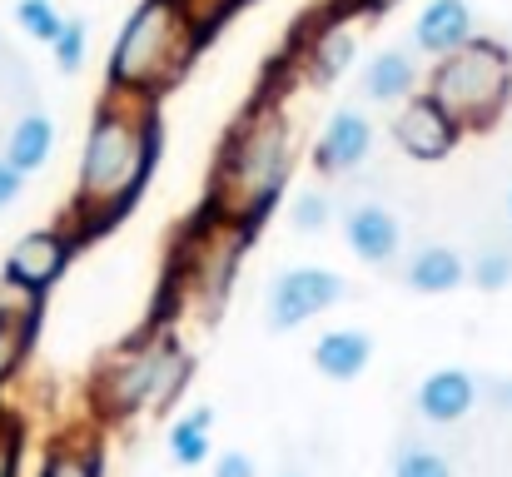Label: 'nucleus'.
Returning a JSON list of instances; mask_svg holds the SVG:
<instances>
[{
	"mask_svg": "<svg viewBox=\"0 0 512 477\" xmlns=\"http://www.w3.org/2000/svg\"><path fill=\"white\" fill-rule=\"evenodd\" d=\"M20 189H25V174H20V169H15L10 159L0 155V214H5V209H10L15 199H20Z\"/></svg>",
	"mask_w": 512,
	"mask_h": 477,
	"instance_id": "obj_27",
	"label": "nucleus"
},
{
	"mask_svg": "<svg viewBox=\"0 0 512 477\" xmlns=\"http://www.w3.org/2000/svg\"><path fill=\"white\" fill-rule=\"evenodd\" d=\"M214 477H259V468H254L249 453H224V458L214 463Z\"/></svg>",
	"mask_w": 512,
	"mask_h": 477,
	"instance_id": "obj_29",
	"label": "nucleus"
},
{
	"mask_svg": "<svg viewBox=\"0 0 512 477\" xmlns=\"http://www.w3.org/2000/svg\"><path fill=\"white\" fill-rule=\"evenodd\" d=\"M368 150H373V120L358 105H343V110L329 115V125L314 145V169L339 179V174H353L368 159Z\"/></svg>",
	"mask_w": 512,
	"mask_h": 477,
	"instance_id": "obj_9",
	"label": "nucleus"
},
{
	"mask_svg": "<svg viewBox=\"0 0 512 477\" xmlns=\"http://www.w3.org/2000/svg\"><path fill=\"white\" fill-rule=\"evenodd\" d=\"M488 393H493V403H498V408H508L512 413V378H493V383H488Z\"/></svg>",
	"mask_w": 512,
	"mask_h": 477,
	"instance_id": "obj_30",
	"label": "nucleus"
},
{
	"mask_svg": "<svg viewBox=\"0 0 512 477\" xmlns=\"http://www.w3.org/2000/svg\"><path fill=\"white\" fill-rule=\"evenodd\" d=\"M478 393H483V388H478V378H473L468 368H438V373H428V378L418 383L413 403H418V418L448 428V423H463V418L478 408Z\"/></svg>",
	"mask_w": 512,
	"mask_h": 477,
	"instance_id": "obj_12",
	"label": "nucleus"
},
{
	"mask_svg": "<svg viewBox=\"0 0 512 477\" xmlns=\"http://www.w3.org/2000/svg\"><path fill=\"white\" fill-rule=\"evenodd\" d=\"M209 433H214V408H189L165 438L174 468H199L209 458Z\"/></svg>",
	"mask_w": 512,
	"mask_h": 477,
	"instance_id": "obj_19",
	"label": "nucleus"
},
{
	"mask_svg": "<svg viewBox=\"0 0 512 477\" xmlns=\"http://www.w3.org/2000/svg\"><path fill=\"white\" fill-rule=\"evenodd\" d=\"M199 45H204V30L184 15L179 0H140L130 10L120 40L110 45L105 90L160 100L170 85L184 80V70L194 65Z\"/></svg>",
	"mask_w": 512,
	"mask_h": 477,
	"instance_id": "obj_3",
	"label": "nucleus"
},
{
	"mask_svg": "<svg viewBox=\"0 0 512 477\" xmlns=\"http://www.w3.org/2000/svg\"><path fill=\"white\" fill-rule=\"evenodd\" d=\"M423 90L463 125V135L488 130L498 125V115L512 100V50L488 35H473L463 50L433 60V70L423 75Z\"/></svg>",
	"mask_w": 512,
	"mask_h": 477,
	"instance_id": "obj_4",
	"label": "nucleus"
},
{
	"mask_svg": "<svg viewBox=\"0 0 512 477\" xmlns=\"http://www.w3.org/2000/svg\"><path fill=\"white\" fill-rule=\"evenodd\" d=\"M15 25L40 40V45H55L60 30H65V15L55 10V0H15Z\"/></svg>",
	"mask_w": 512,
	"mask_h": 477,
	"instance_id": "obj_20",
	"label": "nucleus"
},
{
	"mask_svg": "<svg viewBox=\"0 0 512 477\" xmlns=\"http://www.w3.org/2000/svg\"><path fill=\"white\" fill-rule=\"evenodd\" d=\"M85 45H90L85 20H65V30H60V40L50 45V55H55V65H60L65 75H75V70L85 65Z\"/></svg>",
	"mask_w": 512,
	"mask_h": 477,
	"instance_id": "obj_25",
	"label": "nucleus"
},
{
	"mask_svg": "<svg viewBox=\"0 0 512 477\" xmlns=\"http://www.w3.org/2000/svg\"><path fill=\"white\" fill-rule=\"evenodd\" d=\"M393 140H398V150L408 159L433 164V159H448L458 150L463 125H458L428 90H418V95H408V100L398 105V115H393Z\"/></svg>",
	"mask_w": 512,
	"mask_h": 477,
	"instance_id": "obj_7",
	"label": "nucleus"
},
{
	"mask_svg": "<svg viewBox=\"0 0 512 477\" xmlns=\"http://www.w3.org/2000/svg\"><path fill=\"white\" fill-rule=\"evenodd\" d=\"M403 284H408L413 294H453V289L468 284V264H463V254L448 249V244H423V249L403 264Z\"/></svg>",
	"mask_w": 512,
	"mask_h": 477,
	"instance_id": "obj_16",
	"label": "nucleus"
},
{
	"mask_svg": "<svg viewBox=\"0 0 512 477\" xmlns=\"http://www.w3.org/2000/svg\"><path fill=\"white\" fill-rule=\"evenodd\" d=\"M468 284H478L483 294H503L512 284V249L498 244V249H483L473 264H468Z\"/></svg>",
	"mask_w": 512,
	"mask_h": 477,
	"instance_id": "obj_21",
	"label": "nucleus"
},
{
	"mask_svg": "<svg viewBox=\"0 0 512 477\" xmlns=\"http://www.w3.org/2000/svg\"><path fill=\"white\" fill-rule=\"evenodd\" d=\"M343 239H348L353 259H363V264L378 269V264H393V259H398V249H403V224H398L393 209H383V204H373V199H358V204L343 209Z\"/></svg>",
	"mask_w": 512,
	"mask_h": 477,
	"instance_id": "obj_10",
	"label": "nucleus"
},
{
	"mask_svg": "<svg viewBox=\"0 0 512 477\" xmlns=\"http://www.w3.org/2000/svg\"><path fill=\"white\" fill-rule=\"evenodd\" d=\"M393 477H453V468H448V458H443V453L408 443V448L398 453V463H393Z\"/></svg>",
	"mask_w": 512,
	"mask_h": 477,
	"instance_id": "obj_24",
	"label": "nucleus"
},
{
	"mask_svg": "<svg viewBox=\"0 0 512 477\" xmlns=\"http://www.w3.org/2000/svg\"><path fill=\"white\" fill-rule=\"evenodd\" d=\"M373 363V338L363 328H334L314 343V368L334 383H353Z\"/></svg>",
	"mask_w": 512,
	"mask_h": 477,
	"instance_id": "obj_17",
	"label": "nucleus"
},
{
	"mask_svg": "<svg viewBox=\"0 0 512 477\" xmlns=\"http://www.w3.org/2000/svg\"><path fill=\"white\" fill-rule=\"evenodd\" d=\"M179 5H184V15H189V20H194V25L209 35V30H214V25H219V20H224V15H229L239 0H179Z\"/></svg>",
	"mask_w": 512,
	"mask_h": 477,
	"instance_id": "obj_26",
	"label": "nucleus"
},
{
	"mask_svg": "<svg viewBox=\"0 0 512 477\" xmlns=\"http://www.w3.org/2000/svg\"><path fill=\"white\" fill-rule=\"evenodd\" d=\"M40 333V299L20 289H0V388L25 368Z\"/></svg>",
	"mask_w": 512,
	"mask_h": 477,
	"instance_id": "obj_14",
	"label": "nucleus"
},
{
	"mask_svg": "<svg viewBox=\"0 0 512 477\" xmlns=\"http://www.w3.org/2000/svg\"><path fill=\"white\" fill-rule=\"evenodd\" d=\"M50 150H55V120H50V115H40V110L20 115V120H15V130L5 135V159H10L20 174L45 169V164H50Z\"/></svg>",
	"mask_w": 512,
	"mask_h": 477,
	"instance_id": "obj_18",
	"label": "nucleus"
},
{
	"mask_svg": "<svg viewBox=\"0 0 512 477\" xmlns=\"http://www.w3.org/2000/svg\"><path fill=\"white\" fill-rule=\"evenodd\" d=\"M343 294H348V284H343V274H334V269H319V264L284 269V274L269 284V328H274V333L304 328L309 318L334 309Z\"/></svg>",
	"mask_w": 512,
	"mask_h": 477,
	"instance_id": "obj_6",
	"label": "nucleus"
},
{
	"mask_svg": "<svg viewBox=\"0 0 512 477\" xmlns=\"http://www.w3.org/2000/svg\"><path fill=\"white\" fill-rule=\"evenodd\" d=\"M508 224H512V189H508Z\"/></svg>",
	"mask_w": 512,
	"mask_h": 477,
	"instance_id": "obj_31",
	"label": "nucleus"
},
{
	"mask_svg": "<svg viewBox=\"0 0 512 477\" xmlns=\"http://www.w3.org/2000/svg\"><path fill=\"white\" fill-rule=\"evenodd\" d=\"M423 90V75H418V50H378L363 75H358V95L368 105H403L408 95Z\"/></svg>",
	"mask_w": 512,
	"mask_h": 477,
	"instance_id": "obj_15",
	"label": "nucleus"
},
{
	"mask_svg": "<svg viewBox=\"0 0 512 477\" xmlns=\"http://www.w3.org/2000/svg\"><path fill=\"white\" fill-rule=\"evenodd\" d=\"M160 343H145V348H130L120 358L105 363V373L95 378V408L105 418H135L140 408H150V388H155V368H160Z\"/></svg>",
	"mask_w": 512,
	"mask_h": 477,
	"instance_id": "obj_8",
	"label": "nucleus"
},
{
	"mask_svg": "<svg viewBox=\"0 0 512 477\" xmlns=\"http://www.w3.org/2000/svg\"><path fill=\"white\" fill-rule=\"evenodd\" d=\"M160 150H165L160 100L105 90V100L95 105L90 135H85L80 174H75L70 229L80 234V244L115 229L140 204V194H145V184L160 164Z\"/></svg>",
	"mask_w": 512,
	"mask_h": 477,
	"instance_id": "obj_1",
	"label": "nucleus"
},
{
	"mask_svg": "<svg viewBox=\"0 0 512 477\" xmlns=\"http://www.w3.org/2000/svg\"><path fill=\"white\" fill-rule=\"evenodd\" d=\"M358 20H368V10H343V15H329L309 40H304V65H309V80L314 85H329L339 80L358 50Z\"/></svg>",
	"mask_w": 512,
	"mask_h": 477,
	"instance_id": "obj_11",
	"label": "nucleus"
},
{
	"mask_svg": "<svg viewBox=\"0 0 512 477\" xmlns=\"http://www.w3.org/2000/svg\"><path fill=\"white\" fill-rule=\"evenodd\" d=\"M75 249H80V234H75L70 224L20 234V239H15V249L5 254V289H20V294L45 299V294L65 279V269H70Z\"/></svg>",
	"mask_w": 512,
	"mask_h": 477,
	"instance_id": "obj_5",
	"label": "nucleus"
},
{
	"mask_svg": "<svg viewBox=\"0 0 512 477\" xmlns=\"http://www.w3.org/2000/svg\"><path fill=\"white\" fill-rule=\"evenodd\" d=\"M40 477H100V458H95V448L65 443V448H50Z\"/></svg>",
	"mask_w": 512,
	"mask_h": 477,
	"instance_id": "obj_22",
	"label": "nucleus"
},
{
	"mask_svg": "<svg viewBox=\"0 0 512 477\" xmlns=\"http://www.w3.org/2000/svg\"><path fill=\"white\" fill-rule=\"evenodd\" d=\"M329 219H334V199L319 194V189H304V194L289 204V224H294L299 234H319V229H329Z\"/></svg>",
	"mask_w": 512,
	"mask_h": 477,
	"instance_id": "obj_23",
	"label": "nucleus"
},
{
	"mask_svg": "<svg viewBox=\"0 0 512 477\" xmlns=\"http://www.w3.org/2000/svg\"><path fill=\"white\" fill-rule=\"evenodd\" d=\"M473 40V5L468 0H428L413 20V50L443 60Z\"/></svg>",
	"mask_w": 512,
	"mask_h": 477,
	"instance_id": "obj_13",
	"label": "nucleus"
},
{
	"mask_svg": "<svg viewBox=\"0 0 512 477\" xmlns=\"http://www.w3.org/2000/svg\"><path fill=\"white\" fill-rule=\"evenodd\" d=\"M279 477H304V473H279Z\"/></svg>",
	"mask_w": 512,
	"mask_h": 477,
	"instance_id": "obj_32",
	"label": "nucleus"
},
{
	"mask_svg": "<svg viewBox=\"0 0 512 477\" xmlns=\"http://www.w3.org/2000/svg\"><path fill=\"white\" fill-rule=\"evenodd\" d=\"M294 169V130L284 105L259 100L224 140V150L214 159V179H209V214L229 219L239 229H259Z\"/></svg>",
	"mask_w": 512,
	"mask_h": 477,
	"instance_id": "obj_2",
	"label": "nucleus"
},
{
	"mask_svg": "<svg viewBox=\"0 0 512 477\" xmlns=\"http://www.w3.org/2000/svg\"><path fill=\"white\" fill-rule=\"evenodd\" d=\"M15 473H20V438L0 418V477H15Z\"/></svg>",
	"mask_w": 512,
	"mask_h": 477,
	"instance_id": "obj_28",
	"label": "nucleus"
}]
</instances>
